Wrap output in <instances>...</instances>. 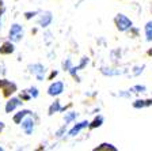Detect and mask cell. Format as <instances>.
I'll return each instance as SVG.
<instances>
[{"instance_id": "19", "label": "cell", "mask_w": 152, "mask_h": 151, "mask_svg": "<svg viewBox=\"0 0 152 151\" xmlns=\"http://www.w3.org/2000/svg\"><path fill=\"white\" fill-rule=\"evenodd\" d=\"M87 64H88V57H83L82 61H80V64H79L77 67H75V69H76V71H80V69L84 68Z\"/></svg>"}, {"instance_id": "8", "label": "cell", "mask_w": 152, "mask_h": 151, "mask_svg": "<svg viewBox=\"0 0 152 151\" xmlns=\"http://www.w3.org/2000/svg\"><path fill=\"white\" fill-rule=\"evenodd\" d=\"M22 104H23V101L20 102L19 98H11V99H8V102L6 104V113H11V112H14L19 105H22Z\"/></svg>"}, {"instance_id": "28", "label": "cell", "mask_w": 152, "mask_h": 151, "mask_svg": "<svg viewBox=\"0 0 152 151\" xmlns=\"http://www.w3.org/2000/svg\"><path fill=\"white\" fill-rule=\"evenodd\" d=\"M4 13V8H1V10H0V18H1V14H3ZM0 26H1V23H0Z\"/></svg>"}, {"instance_id": "21", "label": "cell", "mask_w": 152, "mask_h": 151, "mask_svg": "<svg viewBox=\"0 0 152 151\" xmlns=\"http://www.w3.org/2000/svg\"><path fill=\"white\" fill-rule=\"evenodd\" d=\"M28 94L31 95L33 98H37V97H38V90H37V87H30V90H28Z\"/></svg>"}, {"instance_id": "24", "label": "cell", "mask_w": 152, "mask_h": 151, "mask_svg": "<svg viewBox=\"0 0 152 151\" xmlns=\"http://www.w3.org/2000/svg\"><path fill=\"white\" fill-rule=\"evenodd\" d=\"M34 15H37V13H35V11H34V13H26L25 14V18L26 19H30V18H33Z\"/></svg>"}, {"instance_id": "13", "label": "cell", "mask_w": 152, "mask_h": 151, "mask_svg": "<svg viewBox=\"0 0 152 151\" xmlns=\"http://www.w3.org/2000/svg\"><path fill=\"white\" fill-rule=\"evenodd\" d=\"M102 124H103V117H102V116H98V117H95L92 123H90L88 127H90L91 129H94V128H99Z\"/></svg>"}, {"instance_id": "18", "label": "cell", "mask_w": 152, "mask_h": 151, "mask_svg": "<svg viewBox=\"0 0 152 151\" xmlns=\"http://www.w3.org/2000/svg\"><path fill=\"white\" fill-rule=\"evenodd\" d=\"M147 104L144 99H136L133 102V108H136V109H141V108H145Z\"/></svg>"}, {"instance_id": "4", "label": "cell", "mask_w": 152, "mask_h": 151, "mask_svg": "<svg viewBox=\"0 0 152 151\" xmlns=\"http://www.w3.org/2000/svg\"><path fill=\"white\" fill-rule=\"evenodd\" d=\"M20 125H22L23 132H25L26 135H31V133L34 132L35 123H34V120H33V117H30V114H27V116H26L25 119L22 120Z\"/></svg>"}, {"instance_id": "14", "label": "cell", "mask_w": 152, "mask_h": 151, "mask_svg": "<svg viewBox=\"0 0 152 151\" xmlns=\"http://www.w3.org/2000/svg\"><path fill=\"white\" fill-rule=\"evenodd\" d=\"M145 37L148 42L152 41V21L147 22V25H145Z\"/></svg>"}, {"instance_id": "20", "label": "cell", "mask_w": 152, "mask_h": 151, "mask_svg": "<svg viewBox=\"0 0 152 151\" xmlns=\"http://www.w3.org/2000/svg\"><path fill=\"white\" fill-rule=\"evenodd\" d=\"M63 67H64V69H65V71H69V69L72 68V61H71L69 59L65 60V61H63Z\"/></svg>"}, {"instance_id": "22", "label": "cell", "mask_w": 152, "mask_h": 151, "mask_svg": "<svg viewBox=\"0 0 152 151\" xmlns=\"http://www.w3.org/2000/svg\"><path fill=\"white\" fill-rule=\"evenodd\" d=\"M30 98H31V95H28L27 91H23L22 94H20V99H22V101H28Z\"/></svg>"}, {"instance_id": "1", "label": "cell", "mask_w": 152, "mask_h": 151, "mask_svg": "<svg viewBox=\"0 0 152 151\" xmlns=\"http://www.w3.org/2000/svg\"><path fill=\"white\" fill-rule=\"evenodd\" d=\"M114 23H115V26H117V29L120 32H126V30L133 27V22L126 15H124V14H118L114 18Z\"/></svg>"}, {"instance_id": "10", "label": "cell", "mask_w": 152, "mask_h": 151, "mask_svg": "<svg viewBox=\"0 0 152 151\" xmlns=\"http://www.w3.org/2000/svg\"><path fill=\"white\" fill-rule=\"evenodd\" d=\"M14 50H15V48H14V44L11 41H6L0 46V53L1 55H11Z\"/></svg>"}, {"instance_id": "17", "label": "cell", "mask_w": 152, "mask_h": 151, "mask_svg": "<svg viewBox=\"0 0 152 151\" xmlns=\"http://www.w3.org/2000/svg\"><path fill=\"white\" fill-rule=\"evenodd\" d=\"M130 91H133V93H145L147 87L145 86H141V85H137V86H133V87L130 88Z\"/></svg>"}, {"instance_id": "30", "label": "cell", "mask_w": 152, "mask_h": 151, "mask_svg": "<svg viewBox=\"0 0 152 151\" xmlns=\"http://www.w3.org/2000/svg\"><path fill=\"white\" fill-rule=\"evenodd\" d=\"M148 55H152V50H149V52H148Z\"/></svg>"}, {"instance_id": "26", "label": "cell", "mask_w": 152, "mask_h": 151, "mask_svg": "<svg viewBox=\"0 0 152 151\" xmlns=\"http://www.w3.org/2000/svg\"><path fill=\"white\" fill-rule=\"evenodd\" d=\"M57 74H58V72H57V71H53V72L50 74V76H49V80H52V79H53V78H56V76H57Z\"/></svg>"}, {"instance_id": "16", "label": "cell", "mask_w": 152, "mask_h": 151, "mask_svg": "<svg viewBox=\"0 0 152 151\" xmlns=\"http://www.w3.org/2000/svg\"><path fill=\"white\" fill-rule=\"evenodd\" d=\"M76 116H77V114H76L75 112H68V113H65V116H64V120H65L66 124H69V123H72V121H75Z\"/></svg>"}, {"instance_id": "12", "label": "cell", "mask_w": 152, "mask_h": 151, "mask_svg": "<svg viewBox=\"0 0 152 151\" xmlns=\"http://www.w3.org/2000/svg\"><path fill=\"white\" fill-rule=\"evenodd\" d=\"M60 110H61L60 101H54L53 104L50 105V108H49V116H52V114L57 113V112H60Z\"/></svg>"}, {"instance_id": "2", "label": "cell", "mask_w": 152, "mask_h": 151, "mask_svg": "<svg viewBox=\"0 0 152 151\" xmlns=\"http://www.w3.org/2000/svg\"><path fill=\"white\" fill-rule=\"evenodd\" d=\"M23 27L19 23H14L12 26H11V29H10V33H8V37H10V41L12 42H18L20 41L23 38Z\"/></svg>"}, {"instance_id": "25", "label": "cell", "mask_w": 152, "mask_h": 151, "mask_svg": "<svg viewBox=\"0 0 152 151\" xmlns=\"http://www.w3.org/2000/svg\"><path fill=\"white\" fill-rule=\"evenodd\" d=\"M142 68H144V67H141V68H140V67H136V71H134V75H139L140 72H142Z\"/></svg>"}, {"instance_id": "23", "label": "cell", "mask_w": 152, "mask_h": 151, "mask_svg": "<svg viewBox=\"0 0 152 151\" xmlns=\"http://www.w3.org/2000/svg\"><path fill=\"white\" fill-rule=\"evenodd\" d=\"M65 129H66V124L63 127V128L60 129V131H57V133H56V136H57V138H61V136H63V133L65 132Z\"/></svg>"}, {"instance_id": "5", "label": "cell", "mask_w": 152, "mask_h": 151, "mask_svg": "<svg viewBox=\"0 0 152 151\" xmlns=\"http://www.w3.org/2000/svg\"><path fill=\"white\" fill-rule=\"evenodd\" d=\"M28 71L38 79V80H44V76H45V67L39 63H35V64H30L28 66Z\"/></svg>"}, {"instance_id": "7", "label": "cell", "mask_w": 152, "mask_h": 151, "mask_svg": "<svg viewBox=\"0 0 152 151\" xmlns=\"http://www.w3.org/2000/svg\"><path fill=\"white\" fill-rule=\"evenodd\" d=\"M52 21H53L52 14L49 13V11H45V13H42V15L39 16V19H38V25L41 26V27H48V26L52 23Z\"/></svg>"}, {"instance_id": "9", "label": "cell", "mask_w": 152, "mask_h": 151, "mask_svg": "<svg viewBox=\"0 0 152 151\" xmlns=\"http://www.w3.org/2000/svg\"><path fill=\"white\" fill-rule=\"evenodd\" d=\"M90 125V123L88 121H82V123H79V124H76V125H73V128L71 129L69 132H68V135L69 136H76L77 133L82 131V129H84V128H87V127Z\"/></svg>"}, {"instance_id": "3", "label": "cell", "mask_w": 152, "mask_h": 151, "mask_svg": "<svg viewBox=\"0 0 152 151\" xmlns=\"http://www.w3.org/2000/svg\"><path fill=\"white\" fill-rule=\"evenodd\" d=\"M0 88H1L4 97L8 98L10 95H12L16 91V85L15 83L8 82V80H6V79H0Z\"/></svg>"}, {"instance_id": "27", "label": "cell", "mask_w": 152, "mask_h": 151, "mask_svg": "<svg viewBox=\"0 0 152 151\" xmlns=\"http://www.w3.org/2000/svg\"><path fill=\"white\" fill-rule=\"evenodd\" d=\"M145 104H147V106H151V105H152V99H147Z\"/></svg>"}, {"instance_id": "6", "label": "cell", "mask_w": 152, "mask_h": 151, "mask_svg": "<svg viewBox=\"0 0 152 151\" xmlns=\"http://www.w3.org/2000/svg\"><path fill=\"white\" fill-rule=\"evenodd\" d=\"M64 91V83L63 82H53L49 88H48V94L50 97H57Z\"/></svg>"}, {"instance_id": "29", "label": "cell", "mask_w": 152, "mask_h": 151, "mask_svg": "<svg viewBox=\"0 0 152 151\" xmlns=\"http://www.w3.org/2000/svg\"><path fill=\"white\" fill-rule=\"evenodd\" d=\"M3 128H4V124L0 123V131H3Z\"/></svg>"}, {"instance_id": "15", "label": "cell", "mask_w": 152, "mask_h": 151, "mask_svg": "<svg viewBox=\"0 0 152 151\" xmlns=\"http://www.w3.org/2000/svg\"><path fill=\"white\" fill-rule=\"evenodd\" d=\"M102 150H111V151H115L117 148L114 147L113 144H110V143H103V144L98 146V147L95 148V151H102Z\"/></svg>"}, {"instance_id": "11", "label": "cell", "mask_w": 152, "mask_h": 151, "mask_svg": "<svg viewBox=\"0 0 152 151\" xmlns=\"http://www.w3.org/2000/svg\"><path fill=\"white\" fill-rule=\"evenodd\" d=\"M27 114H31V112L30 110H27V109H25V110H19L18 113L14 116V123L15 124H20L22 123V120L25 119Z\"/></svg>"}, {"instance_id": "31", "label": "cell", "mask_w": 152, "mask_h": 151, "mask_svg": "<svg viewBox=\"0 0 152 151\" xmlns=\"http://www.w3.org/2000/svg\"><path fill=\"white\" fill-rule=\"evenodd\" d=\"M1 150H3V147H0V151H1Z\"/></svg>"}]
</instances>
